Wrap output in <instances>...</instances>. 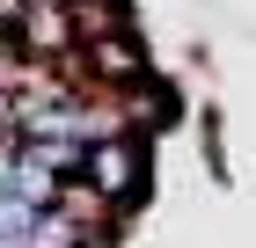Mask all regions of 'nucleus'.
Returning <instances> with one entry per match:
<instances>
[{
    "label": "nucleus",
    "instance_id": "nucleus-1",
    "mask_svg": "<svg viewBox=\"0 0 256 248\" xmlns=\"http://www.w3.org/2000/svg\"><path fill=\"white\" fill-rule=\"evenodd\" d=\"M146 175H154V153H146V139L132 132H110V139H88V153H80V183L96 190V205L110 212V219H132L139 197H146Z\"/></svg>",
    "mask_w": 256,
    "mask_h": 248
},
{
    "label": "nucleus",
    "instance_id": "nucleus-2",
    "mask_svg": "<svg viewBox=\"0 0 256 248\" xmlns=\"http://www.w3.org/2000/svg\"><path fill=\"white\" fill-rule=\"evenodd\" d=\"M74 58H80V80L102 88V95H132V88L154 80V58H146V44H139V22L132 29H96V37H80Z\"/></svg>",
    "mask_w": 256,
    "mask_h": 248
},
{
    "label": "nucleus",
    "instance_id": "nucleus-3",
    "mask_svg": "<svg viewBox=\"0 0 256 248\" xmlns=\"http://www.w3.org/2000/svg\"><path fill=\"white\" fill-rule=\"evenodd\" d=\"M198 139H205V161H212V183H234V168H227V139H220V110L198 117Z\"/></svg>",
    "mask_w": 256,
    "mask_h": 248
}]
</instances>
